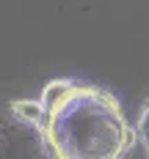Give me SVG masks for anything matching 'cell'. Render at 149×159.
<instances>
[{
	"instance_id": "7a4b0ae2",
	"label": "cell",
	"mask_w": 149,
	"mask_h": 159,
	"mask_svg": "<svg viewBox=\"0 0 149 159\" xmlns=\"http://www.w3.org/2000/svg\"><path fill=\"white\" fill-rule=\"evenodd\" d=\"M14 112L22 118V121L36 124V126H42L44 118H47V110H44L42 102H17V104H14Z\"/></svg>"
},
{
	"instance_id": "6da1fadb",
	"label": "cell",
	"mask_w": 149,
	"mask_h": 159,
	"mask_svg": "<svg viewBox=\"0 0 149 159\" xmlns=\"http://www.w3.org/2000/svg\"><path fill=\"white\" fill-rule=\"evenodd\" d=\"M44 110L39 129L55 159H127L135 143L119 102L102 88L69 82L66 93Z\"/></svg>"
},
{
	"instance_id": "277c9868",
	"label": "cell",
	"mask_w": 149,
	"mask_h": 159,
	"mask_svg": "<svg viewBox=\"0 0 149 159\" xmlns=\"http://www.w3.org/2000/svg\"><path fill=\"white\" fill-rule=\"evenodd\" d=\"M141 140H144V145H147V154H149V132H144V134H141Z\"/></svg>"
},
{
	"instance_id": "3957f363",
	"label": "cell",
	"mask_w": 149,
	"mask_h": 159,
	"mask_svg": "<svg viewBox=\"0 0 149 159\" xmlns=\"http://www.w3.org/2000/svg\"><path fill=\"white\" fill-rule=\"evenodd\" d=\"M144 132H149V104H147V110L141 112V124H138V134H144Z\"/></svg>"
}]
</instances>
